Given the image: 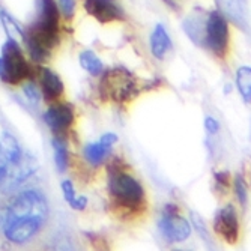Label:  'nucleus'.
<instances>
[{
    "label": "nucleus",
    "instance_id": "obj_1",
    "mask_svg": "<svg viewBox=\"0 0 251 251\" xmlns=\"http://www.w3.org/2000/svg\"><path fill=\"white\" fill-rule=\"evenodd\" d=\"M49 208L44 197L33 190L18 194L5 217V235L12 242L30 239L47 218Z\"/></svg>",
    "mask_w": 251,
    "mask_h": 251
},
{
    "label": "nucleus",
    "instance_id": "obj_2",
    "mask_svg": "<svg viewBox=\"0 0 251 251\" xmlns=\"http://www.w3.org/2000/svg\"><path fill=\"white\" fill-rule=\"evenodd\" d=\"M36 164L33 158L26 155L14 137L3 134L0 137V188H11L26 179Z\"/></svg>",
    "mask_w": 251,
    "mask_h": 251
},
{
    "label": "nucleus",
    "instance_id": "obj_3",
    "mask_svg": "<svg viewBox=\"0 0 251 251\" xmlns=\"http://www.w3.org/2000/svg\"><path fill=\"white\" fill-rule=\"evenodd\" d=\"M3 74L2 78L8 84H20L30 75V65L25 57L23 49L18 41L8 39L2 49Z\"/></svg>",
    "mask_w": 251,
    "mask_h": 251
},
{
    "label": "nucleus",
    "instance_id": "obj_4",
    "mask_svg": "<svg viewBox=\"0 0 251 251\" xmlns=\"http://www.w3.org/2000/svg\"><path fill=\"white\" fill-rule=\"evenodd\" d=\"M110 193L115 200L125 208H140L145 201V190L135 177L128 173L118 172L110 179Z\"/></svg>",
    "mask_w": 251,
    "mask_h": 251
},
{
    "label": "nucleus",
    "instance_id": "obj_5",
    "mask_svg": "<svg viewBox=\"0 0 251 251\" xmlns=\"http://www.w3.org/2000/svg\"><path fill=\"white\" fill-rule=\"evenodd\" d=\"M203 45L220 57H223L229 49V25L217 11L211 12L204 20Z\"/></svg>",
    "mask_w": 251,
    "mask_h": 251
},
{
    "label": "nucleus",
    "instance_id": "obj_6",
    "mask_svg": "<svg viewBox=\"0 0 251 251\" xmlns=\"http://www.w3.org/2000/svg\"><path fill=\"white\" fill-rule=\"evenodd\" d=\"M214 232L227 244H236L239 239V217L232 203H227L214 217Z\"/></svg>",
    "mask_w": 251,
    "mask_h": 251
},
{
    "label": "nucleus",
    "instance_id": "obj_7",
    "mask_svg": "<svg viewBox=\"0 0 251 251\" xmlns=\"http://www.w3.org/2000/svg\"><path fill=\"white\" fill-rule=\"evenodd\" d=\"M159 230L169 242H184L191 235L190 223L176 212V208H167L159 218Z\"/></svg>",
    "mask_w": 251,
    "mask_h": 251
},
{
    "label": "nucleus",
    "instance_id": "obj_8",
    "mask_svg": "<svg viewBox=\"0 0 251 251\" xmlns=\"http://www.w3.org/2000/svg\"><path fill=\"white\" fill-rule=\"evenodd\" d=\"M84 9L102 25L124 18V11L116 0H84Z\"/></svg>",
    "mask_w": 251,
    "mask_h": 251
},
{
    "label": "nucleus",
    "instance_id": "obj_9",
    "mask_svg": "<svg viewBox=\"0 0 251 251\" xmlns=\"http://www.w3.org/2000/svg\"><path fill=\"white\" fill-rule=\"evenodd\" d=\"M102 87H107V94L111 98H124L125 95H129L134 81L131 74L125 73L124 70H111L107 73L102 78Z\"/></svg>",
    "mask_w": 251,
    "mask_h": 251
},
{
    "label": "nucleus",
    "instance_id": "obj_10",
    "mask_svg": "<svg viewBox=\"0 0 251 251\" xmlns=\"http://www.w3.org/2000/svg\"><path fill=\"white\" fill-rule=\"evenodd\" d=\"M44 121L54 132H62L73 125L74 110L70 104H53L45 111Z\"/></svg>",
    "mask_w": 251,
    "mask_h": 251
},
{
    "label": "nucleus",
    "instance_id": "obj_11",
    "mask_svg": "<svg viewBox=\"0 0 251 251\" xmlns=\"http://www.w3.org/2000/svg\"><path fill=\"white\" fill-rule=\"evenodd\" d=\"M116 140H118V137L115 134L110 132V134L102 135L98 142L86 145L84 146V151H83L86 159H87L90 164L100 166L104 161V159L107 158V155L110 153L111 146L116 143Z\"/></svg>",
    "mask_w": 251,
    "mask_h": 251
},
{
    "label": "nucleus",
    "instance_id": "obj_12",
    "mask_svg": "<svg viewBox=\"0 0 251 251\" xmlns=\"http://www.w3.org/2000/svg\"><path fill=\"white\" fill-rule=\"evenodd\" d=\"M218 12L239 29L247 27V12L242 0H215Z\"/></svg>",
    "mask_w": 251,
    "mask_h": 251
},
{
    "label": "nucleus",
    "instance_id": "obj_13",
    "mask_svg": "<svg viewBox=\"0 0 251 251\" xmlns=\"http://www.w3.org/2000/svg\"><path fill=\"white\" fill-rule=\"evenodd\" d=\"M39 84L42 95L49 101L57 100L63 94V83L60 77L50 68H41L39 71Z\"/></svg>",
    "mask_w": 251,
    "mask_h": 251
},
{
    "label": "nucleus",
    "instance_id": "obj_14",
    "mask_svg": "<svg viewBox=\"0 0 251 251\" xmlns=\"http://www.w3.org/2000/svg\"><path fill=\"white\" fill-rule=\"evenodd\" d=\"M172 47L170 36L163 25H156L151 33V53L155 59L163 60Z\"/></svg>",
    "mask_w": 251,
    "mask_h": 251
},
{
    "label": "nucleus",
    "instance_id": "obj_15",
    "mask_svg": "<svg viewBox=\"0 0 251 251\" xmlns=\"http://www.w3.org/2000/svg\"><path fill=\"white\" fill-rule=\"evenodd\" d=\"M236 87L242 100L251 104V66H241L236 71Z\"/></svg>",
    "mask_w": 251,
    "mask_h": 251
},
{
    "label": "nucleus",
    "instance_id": "obj_16",
    "mask_svg": "<svg viewBox=\"0 0 251 251\" xmlns=\"http://www.w3.org/2000/svg\"><path fill=\"white\" fill-rule=\"evenodd\" d=\"M80 65L84 71H87L90 75H100L104 71V65L101 59L90 50H84L80 53Z\"/></svg>",
    "mask_w": 251,
    "mask_h": 251
},
{
    "label": "nucleus",
    "instance_id": "obj_17",
    "mask_svg": "<svg viewBox=\"0 0 251 251\" xmlns=\"http://www.w3.org/2000/svg\"><path fill=\"white\" fill-rule=\"evenodd\" d=\"M62 188H63V194H65V199L70 201L71 206H74L75 209H83L86 206V199L84 197H78L75 196L74 193V187L70 180H65L62 184Z\"/></svg>",
    "mask_w": 251,
    "mask_h": 251
},
{
    "label": "nucleus",
    "instance_id": "obj_18",
    "mask_svg": "<svg viewBox=\"0 0 251 251\" xmlns=\"http://www.w3.org/2000/svg\"><path fill=\"white\" fill-rule=\"evenodd\" d=\"M53 146H54V153H56V164L59 167V170H65L66 164H68V152H66V146L62 140L54 139L53 140Z\"/></svg>",
    "mask_w": 251,
    "mask_h": 251
},
{
    "label": "nucleus",
    "instance_id": "obj_19",
    "mask_svg": "<svg viewBox=\"0 0 251 251\" xmlns=\"http://www.w3.org/2000/svg\"><path fill=\"white\" fill-rule=\"evenodd\" d=\"M2 21H3V27L5 30L8 32L9 35V39H14V41H18V39H23V32L20 30V27L17 26V23L8 17L5 12H2Z\"/></svg>",
    "mask_w": 251,
    "mask_h": 251
},
{
    "label": "nucleus",
    "instance_id": "obj_20",
    "mask_svg": "<svg viewBox=\"0 0 251 251\" xmlns=\"http://www.w3.org/2000/svg\"><path fill=\"white\" fill-rule=\"evenodd\" d=\"M233 190H235V194H236V199L238 201L245 206L247 201H248V191H247V185L241 176H236L235 177V182H233Z\"/></svg>",
    "mask_w": 251,
    "mask_h": 251
},
{
    "label": "nucleus",
    "instance_id": "obj_21",
    "mask_svg": "<svg viewBox=\"0 0 251 251\" xmlns=\"http://www.w3.org/2000/svg\"><path fill=\"white\" fill-rule=\"evenodd\" d=\"M57 8L65 20H71L75 14V0H57Z\"/></svg>",
    "mask_w": 251,
    "mask_h": 251
},
{
    "label": "nucleus",
    "instance_id": "obj_22",
    "mask_svg": "<svg viewBox=\"0 0 251 251\" xmlns=\"http://www.w3.org/2000/svg\"><path fill=\"white\" fill-rule=\"evenodd\" d=\"M230 176L229 173H226V172H220L215 175V182H217V188L218 190H224L227 191L229 190V185H230Z\"/></svg>",
    "mask_w": 251,
    "mask_h": 251
},
{
    "label": "nucleus",
    "instance_id": "obj_23",
    "mask_svg": "<svg viewBox=\"0 0 251 251\" xmlns=\"http://www.w3.org/2000/svg\"><path fill=\"white\" fill-rule=\"evenodd\" d=\"M25 94H26V97L30 100V101H33V102H38L39 101V90H38V87L33 84V83H26L25 84Z\"/></svg>",
    "mask_w": 251,
    "mask_h": 251
},
{
    "label": "nucleus",
    "instance_id": "obj_24",
    "mask_svg": "<svg viewBox=\"0 0 251 251\" xmlns=\"http://www.w3.org/2000/svg\"><path fill=\"white\" fill-rule=\"evenodd\" d=\"M204 129H206V132L209 135H215L220 129V124L217 119H214L212 116H208V118H204Z\"/></svg>",
    "mask_w": 251,
    "mask_h": 251
},
{
    "label": "nucleus",
    "instance_id": "obj_25",
    "mask_svg": "<svg viewBox=\"0 0 251 251\" xmlns=\"http://www.w3.org/2000/svg\"><path fill=\"white\" fill-rule=\"evenodd\" d=\"M2 74H3V60L0 57V77H2Z\"/></svg>",
    "mask_w": 251,
    "mask_h": 251
}]
</instances>
